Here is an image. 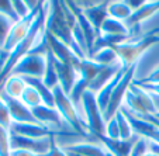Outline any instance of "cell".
Returning a JSON list of instances; mask_svg holds the SVG:
<instances>
[{
    "label": "cell",
    "instance_id": "cell-8",
    "mask_svg": "<svg viewBox=\"0 0 159 156\" xmlns=\"http://www.w3.org/2000/svg\"><path fill=\"white\" fill-rule=\"evenodd\" d=\"M37 14H38V11H34V13H31L28 17L21 18V20H18L17 23H14V24L11 25L9 34H7L6 41H4L3 47H2L3 51L10 54V52L28 35V33H30L31 27H33V24H34V21H35Z\"/></svg>",
    "mask_w": 159,
    "mask_h": 156
},
{
    "label": "cell",
    "instance_id": "cell-2",
    "mask_svg": "<svg viewBox=\"0 0 159 156\" xmlns=\"http://www.w3.org/2000/svg\"><path fill=\"white\" fill-rule=\"evenodd\" d=\"M159 42V28H155L147 34L145 37L137 39V41H127L124 44L113 47L114 52L118 56V62L125 68H129L132 65H137L138 59L155 44Z\"/></svg>",
    "mask_w": 159,
    "mask_h": 156
},
{
    "label": "cell",
    "instance_id": "cell-28",
    "mask_svg": "<svg viewBox=\"0 0 159 156\" xmlns=\"http://www.w3.org/2000/svg\"><path fill=\"white\" fill-rule=\"evenodd\" d=\"M11 124H13V120H11V115H10L9 107L6 105V103L3 100L0 99V127L9 131Z\"/></svg>",
    "mask_w": 159,
    "mask_h": 156
},
{
    "label": "cell",
    "instance_id": "cell-38",
    "mask_svg": "<svg viewBox=\"0 0 159 156\" xmlns=\"http://www.w3.org/2000/svg\"><path fill=\"white\" fill-rule=\"evenodd\" d=\"M148 152L159 156V144H156V142H153V141H149L148 142Z\"/></svg>",
    "mask_w": 159,
    "mask_h": 156
},
{
    "label": "cell",
    "instance_id": "cell-4",
    "mask_svg": "<svg viewBox=\"0 0 159 156\" xmlns=\"http://www.w3.org/2000/svg\"><path fill=\"white\" fill-rule=\"evenodd\" d=\"M82 107L84 111V121H86L89 134L93 138H97L100 135L106 134V123L103 118V113L100 111V107L97 104L96 94L92 91H84L82 97Z\"/></svg>",
    "mask_w": 159,
    "mask_h": 156
},
{
    "label": "cell",
    "instance_id": "cell-5",
    "mask_svg": "<svg viewBox=\"0 0 159 156\" xmlns=\"http://www.w3.org/2000/svg\"><path fill=\"white\" fill-rule=\"evenodd\" d=\"M124 104H125L124 107L137 117L158 113L151 94L147 90H144L142 87L137 86L135 83H132L129 86V90L127 91L125 99H124Z\"/></svg>",
    "mask_w": 159,
    "mask_h": 156
},
{
    "label": "cell",
    "instance_id": "cell-23",
    "mask_svg": "<svg viewBox=\"0 0 159 156\" xmlns=\"http://www.w3.org/2000/svg\"><path fill=\"white\" fill-rule=\"evenodd\" d=\"M107 11L108 17L123 21V23H125L132 14V9L129 7L128 2H108Z\"/></svg>",
    "mask_w": 159,
    "mask_h": 156
},
{
    "label": "cell",
    "instance_id": "cell-13",
    "mask_svg": "<svg viewBox=\"0 0 159 156\" xmlns=\"http://www.w3.org/2000/svg\"><path fill=\"white\" fill-rule=\"evenodd\" d=\"M139 135L135 134L131 139H110L106 135H100L97 136L96 139L102 141V145L106 148V149L110 152L111 156H131L132 148H134L135 142L138 141Z\"/></svg>",
    "mask_w": 159,
    "mask_h": 156
},
{
    "label": "cell",
    "instance_id": "cell-20",
    "mask_svg": "<svg viewBox=\"0 0 159 156\" xmlns=\"http://www.w3.org/2000/svg\"><path fill=\"white\" fill-rule=\"evenodd\" d=\"M47 62H45V72L42 76V82L48 89L54 90L55 87L59 86V80H58V73H57V68H55V56L49 49L47 52Z\"/></svg>",
    "mask_w": 159,
    "mask_h": 156
},
{
    "label": "cell",
    "instance_id": "cell-42",
    "mask_svg": "<svg viewBox=\"0 0 159 156\" xmlns=\"http://www.w3.org/2000/svg\"><path fill=\"white\" fill-rule=\"evenodd\" d=\"M155 115H156V117H158V118H159V111H158V113H156V114H155Z\"/></svg>",
    "mask_w": 159,
    "mask_h": 156
},
{
    "label": "cell",
    "instance_id": "cell-30",
    "mask_svg": "<svg viewBox=\"0 0 159 156\" xmlns=\"http://www.w3.org/2000/svg\"><path fill=\"white\" fill-rule=\"evenodd\" d=\"M13 24H14V23H13L10 18L0 14V48L3 47L4 41H6V38H7V34H9Z\"/></svg>",
    "mask_w": 159,
    "mask_h": 156
},
{
    "label": "cell",
    "instance_id": "cell-22",
    "mask_svg": "<svg viewBox=\"0 0 159 156\" xmlns=\"http://www.w3.org/2000/svg\"><path fill=\"white\" fill-rule=\"evenodd\" d=\"M25 87H27V83H25L24 78H21V76H10L6 80V83H4L2 93L7 94V96L13 97V99H20L21 94L24 93Z\"/></svg>",
    "mask_w": 159,
    "mask_h": 156
},
{
    "label": "cell",
    "instance_id": "cell-19",
    "mask_svg": "<svg viewBox=\"0 0 159 156\" xmlns=\"http://www.w3.org/2000/svg\"><path fill=\"white\" fill-rule=\"evenodd\" d=\"M24 80H25V83H27L28 86L34 87V89L38 91V94L41 96V99H42V104L55 108L54 91L45 86L44 82H42V79H39V78H24Z\"/></svg>",
    "mask_w": 159,
    "mask_h": 156
},
{
    "label": "cell",
    "instance_id": "cell-7",
    "mask_svg": "<svg viewBox=\"0 0 159 156\" xmlns=\"http://www.w3.org/2000/svg\"><path fill=\"white\" fill-rule=\"evenodd\" d=\"M47 55L28 54L17 63L11 72V76H21V78H39L42 79L45 72V62Z\"/></svg>",
    "mask_w": 159,
    "mask_h": 156
},
{
    "label": "cell",
    "instance_id": "cell-10",
    "mask_svg": "<svg viewBox=\"0 0 159 156\" xmlns=\"http://www.w3.org/2000/svg\"><path fill=\"white\" fill-rule=\"evenodd\" d=\"M33 114L37 118L41 125L48 127V128L57 129V131H63V132H73L69 127L66 125V123L62 120L61 114L58 113L57 108L48 107V105H39V107L33 108ZM76 134V132H75Z\"/></svg>",
    "mask_w": 159,
    "mask_h": 156
},
{
    "label": "cell",
    "instance_id": "cell-31",
    "mask_svg": "<svg viewBox=\"0 0 159 156\" xmlns=\"http://www.w3.org/2000/svg\"><path fill=\"white\" fill-rule=\"evenodd\" d=\"M107 138L110 139H121L120 138V129H118V123H117V118H111L110 121L106 123V134H104Z\"/></svg>",
    "mask_w": 159,
    "mask_h": 156
},
{
    "label": "cell",
    "instance_id": "cell-25",
    "mask_svg": "<svg viewBox=\"0 0 159 156\" xmlns=\"http://www.w3.org/2000/svg\"><path fill=\"white\" fill-rule=\"evenodd\" d=\"M20 100L24 103L28 108H31V110L35 108V107L42 105V99H41V96L38 94V91H37L34 87L28 86V84H27V87H25L24 93L21 94Z\"/></svg>",
    "mask_w": 159,
    "mask_h": 156
},
{
    "label": "cell",
    "instance_id": "cell-40",
    "mask_svg": "<svg viewBox=\"0 0 159 156\" xmlns=\"http://www.w3.org/2000/svg\"><path fill=\"white\" fill-rule=\"evenodd\" d=\"M149 94H151V97H152V101H153V104H155L156 110L159 111V96L158 94H152V93H149Z\"/></svg>",
    "mask_w": 159,
    "mask_h": 156
},
{
    "label": "cell",
    "instance_id": "cell-12",
    "mask_svg": "<svg viewBox=\"0 0 159 156\" xmlns=\"http://www.w3.org/2000/svg\"><path fill=\"white\" fill-rule=\"evenodd\" d=\"M45 39H47V44H48L51 52L54 54V56L57 58L59 62L66 63V65H72L75 69L78 68L82 59L73 54L72 49H70L69 47H66L62 41L55 38V37L52 35V34H49L48 31H45Z\"/></svg>",
    "mask_w": 159,
    "mask_h": 156
},
{
    "label": "cell",
    "instance_id": "cell-26",
    "mask_svg": "<svg viewBox=\"0 0 159 156\" xmlns=\"http://www.w3.org/2000/svg\"><path fill=\"white\" fill-rule=\"evenodd\" d=\"M116 118H117V123H118V129H120V138L127 141V139H131L132 136L135 135L134 131H132V127L131 124L128 123V120L125 118V115L118 111L116 114Z\"/></svg>",
    "mask_w": 159,
    "mask_h": 156
},
{
    "label": "cell",
    "instance_id": "cell-6",
    "mask_svg": "<svg viewBox=\"0 0 159 156\" xmlns=\"http://www.w3.org/2000/svg\"><path fill=\"white\" fill-rule=\"evenodd\" d=\"M135 72H137V65L129 66L128 69H127V72L124 73V76L121 78V80L118 82L117 87H116L113 94H111V99H110V101H108L107 108H106V111L103 113L104 123L110 121L111 118H114L116 114L120 111V108L123 107V103H124V99H125L127 91L129 90V86H131L135 80L134 79Z\"/></svg>",
    "mask_w": 159,
    "mask_h": 156
},
{
    "label": "cell",
    "instance_id": "cell-36",
    "mask_svg": "<svg viewBox=\"0 0 159 156\" xmlns=\"http://www.w3.org/2000/svg\"><path fill=\"white\" fill-rule=\"evenodd\" d=\"M134 83L137 84V86L142 87V89H144V90H147L148 93L158 94V96H159V83H155V84H152V83H137L135 80H134Z\"/></svg>",
    "mask_w": 159,
    "mask_h": 156
},
{
    "label": "cell",
    "instance_id": "cell-21",
    "mask_svg": "<svg viewBox=\"0 0 159 156\" xmlns=\"http://www.w3.org/2000/svg\"><path fill=\"white\" fill-rule=\"evenodd\" d=\"M100 35H111V37L129 35V37H131V34H129V30L127 28L125 23H123V21H118V20H116V18L108 17L107 20L104 21V24L102 25Z\"/></svg>",
    "mask_w": 159,
    "mask_h": 156
},
{
    "label": "cell",
    "instance_id": "cell-15",
    "mask_svg": "<svg viewBox=\"0 0 159 156\" xmlns=\"http://www.w3.org/2000/svg\"><path fill=\"white\" fill-rule=\"evenodd\" d=\"M107 6H108V2L99 3V4H96V6H92V7H82V11H83L84 17L89 20V23L93 25V28L96 30L97 38H99V35H100L102 25L104 24V21L108 18Z\"/></svg>",
    "mask_w": 159,
    "mask_h": 156
},
{
    "label": "cell",
    "instance_id": "cell-41",
    "mask_svg": "<svg viewBox=\"0 0 159 156\" xmlns=\"http://www.w3.org/2000/svg\"><path fill=\"white\" fill-rule=\"evenodd\" d=\"M144 156H156V155H153V153H149V152H148L147 155H144Z\"/></svg>",
    "mask_w": 159,
    "mask_h": 156
},
{
    "label": "cell",
    "instance_id": "cell-33",
    "mask_svg": "<svg viewBox=\"0 0 159 156\" xmlns=\"http://www.w3.org/2000/svg\"><path fill=\"white\" fill-rule=\"evenodd\" d=\"M13 9H14V13L17 14V17L20 18H25L31 14L30 9L27 6V2H21V0H13Z\"/></svg>",
    "mask_w": 159,
    "mask_h": 156
},
{
    "label": "cell",
    "instance_id": "cell-29",
    "mask_svg": "<svg viewBox=\"0 0 159 156\" xmlns=\"http://www.w3.org/2000/svg\"><path fill=\"white\" fill-rule=\"evenodd\" d=\"M0 14L7 17V18H10L13 23H17V21L20 20V18L17 17V14L14 13L13 3L9 2V0H0Z\"/></svg>",
    "mask_w": 159,
    "mask_h": 156
},
{
    "label": "cell",
    "instance_id": "cell-17",
    "mask_svg": "<svg viewBox=\"0 0 159 156\" xmlns=\"http://www.w3.org/2000/svg\"><path fill=\"white\" fill-rule=\"evenodd\" d=\"M127 69H128V68L123 66V68H121V69L117 72V75H116L114 78L111 79V80L108 82L104 87H103L102 90L96 94L97 104H99L100 111H102V113H104V111H106V108H107V105H108V101H110V99H111V94H113L114 89L117 87V84H118V82L121 80V78L124 76V73L127 72Z\"/></svg>",
    "mask_w": 159,
    "mask_h": 156
},
{
    "label": "cell",
    "instance_id": "cell-18",
    "mask_svg": "<svg viewBox=\"0 0 159 156\" xmlns=\"http://www.w3.org/2000/svg\"><path fill=\"white\" fill-rule=\"evenodd\" d=\"M65 152L76 153L80 156H111L106 148H102L99 145L93 144H73V145H66L62 148Z\"/></svg>",
    "mask_w": 159,
    "mask_h": 156
},
{
    "label": "cell",
    "instance_id": "cell-14",
    "mask_svg": "<svg viewBox=\"0 0 159 156\" xmlns=\"http://www.w3.org/2000/svg\"><path fill=\"white\" fill-rule=\"evenodd\" d=\"M55 68H57L59 87L69 96L75 83L78 82V78H79L78 72H76V69L72 65H66V63L59 62L57 58H55Z\"/></svg>",
    "mask_w": 159,
    "mask_h": 156
},
{
    "label": "cell",
    "instance_id": "cell-37",
    "mask_svg": "<svg viewBox=\"0 0 159 156\" xmlns=\"http://www.w3.org/2000/svg\"><path fill=\"white\" fill-rule=\"evenodd\" d=\"M9 55H10L9 52L3 51V49L0 48V75H2V72H3V69H4V65H6V62H7Z\"/></svg>",
    "mask_w": 159,
    "mask_h": 156
},
{
    "label": "cell",
    "instance_id": "cell-1",
    "mask_svg": "<svg viewBox=\"0 0 159 156\" xmlns=\"http://www.w3.org/2000/svg\"><path fill=\"white\" fill-rule=\"evenodd\" d=\"M45 31L62 41L66 47H69L72 52L80 59H87L86 54L79 48L72 35V27H70L68 17H66L65 9L62 2H49L47 3V18H45Z\"/></svg>",
    "mask_w": 159,
    "mask_h": 156
},
{
    "label": "cell",
    "instance_id": "cell-35",
    "mask_svg": "<svg viewBox=\"0 0 159 156\" xmlns=\"http://www.w3.org/2000/svg\"><path fill=\"white\" fill-rule=\"evenodd\" d=\"M38 156H68V155H66V152L59 146V145H57V142H54L51 149H49L48 152L42 153V155H38Z\"/></svg>",
    "mask_w": 159,
    "mask_h": 156
},
{
    "label": "cell",
    "instance_id": "cell-24",
    "mask_svg": "<svg viewBox=\"0 0 159 156\" xmlns=\"http://www.w3.org/2000/svg\"><path fill=\"white\" fill-rule=\"evenodd\" d=\"M90 59L103 66H110V65H114V63H118V56L113 48L99 49V51L94 52L93 56L90 58Z\"/></svg>",
    "mask_w": 159,
    "mask_h": 156
},
{
    "label": "cell",
    "instance_id": "cell-27",
    "mask_svg": "<svg viewBox=\"0 0 159 156\" xmlns=\"http://www.w3.org/2000/svg\"><path fill=\"white\" fill-rule=\"evenodd\" d=\"M0 156H11L10 132L0 127Z\"/></svg>",
    "mask_w": 159,
    "mask_h": 156
},
{
    "label": "cell",
    "instance_id": "cell-34",
    "mask_svg": "<svg viewBox=\"0 0 159 156\" xmlns=\"http://www.w3.org/2000/svg\"><path fill=\"white\" fill-rule=\"evenodd\" d=\"M137 83H159V68H156L155 70L149 73V76H147L145 79H139V80H135Z\"/></svg>",
    "mask_w": 159,
    "mask_h": 156
},
{
    "label": "cell",
    "instance_id": "cell-16",
    "mask_svg": "<svg viewBox=\"0 0 159 156\" xmlns=\"http://www.w3.org/2000/svg\"><path fill=\"white\" fill-rule=\"evenodd\" d=\"M158 10H159V2H145L138 10H135L131 14V17L125 21V25L129 30V34H131L132 28L139 27L142 21L149 18L151 16H153Z\"/></svg>",
    "mask_w": 159,
    "mask_h": 156
},
{
    "label": "cell",
    "instance_id": "cell-3",
    "mask_svg": "<svg viewBox=\"0 0 159 156\" xmlns=\"http://www.w3.org/2000/svg\"><path fill=\"white\" fill-rule=\"evenodd\" d=\"M52 91H54V99H55V108L61 114L62 120L66 123V125L69 127L73 132H76L79 136H82V138H93L89 134L86 121L79 115L78 108L70 101L69 96L59 86L55 87Z\"/></svg>",
    "mask_w": 159,
    "mask_h": 156
},
{
    "label": "cell",
    "instance_id": "cell-32",
    "mask_svg": "<svg viewBox=\"0 0 159 156\" xmlns=\"http://www.w3.org/2000/svg\"><path fill=\"white\" fill-rule=\"evenodd\" d=\"M148 142L149 139L144 138V136H139L138 141L135 142L134 148H132L131 156H144L148 153Z\"/></svg>",
    "mask_w": 159,
    "mask_h": 156
},
{
    "label": "cell",
    "instance_id": "cell-39",
    "mask_svg": "<svg viewBox=\"0 0 159 156\" xmlns=\"http://www.w3.org/2000/svg\"><path fill=\"white\" fill-rule=\"evenodd\" d=\"M11 156H37V155L33 152H28V150L14 149V150H11Z\"/></svg>",
    "mask_w": 159,
    "mask_h": 156
},
{
    "label": "cell",
    "instance_id": "cell-11",
    "mask_svg": "<svg viewBox=\"0 0 159 156\" xmlns=\"http://www.w3.org/2000/svg\"><path fill=\"white\" fill-rule=\"evenodd\" d=\"M0 99L6 103V105L9 107L10 115H11L13 123H21V124H41L37 121V118L34 117L31 108H28L24 103L20 99H13V97L7 96L4 93H0Z\"/></svg>",
    "mask_w": 159,
    "mask_h": 156
},
{
    "label": "cell",
    "instance_id": "cell-9",
    "mask_svg": "<svg viewBox=\"0 0 159 156\" xmlns=\"http://www.w3.org/2000/svg\"><path fill=\"white\" fill-rule=\"evenodd\" d=\"M54 142H55L54 138L33 139V138H27V136H20V135L10 134V146H11V150H14V149L28 150V152L35 153L37 156L48 152Z\"/></svg>",
    "mask_w": 159,
    "mask_h": 156
}]
</instances>
